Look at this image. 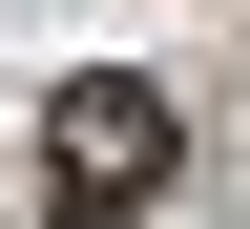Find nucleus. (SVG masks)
<instances>
[{
	"label": "nucleus",
	"instance_id": "f257e3e1",
	"mask_svg": "<svg viewBox=\"0 0 250 229\" xmlns=\"http://www.w3.org/2000/svg\"><path fill=\"white\" fill-rule=\"evenodd\" d=\"M42 146H62V187H146L188 146V104L146 83V62H62V104H42Z\"/></svg>",
	"mask_w": 250,
	"mask_h": 229
},
{
	"label": "nucleus",
	"instance_id": "f03ea898",
	"mask_svg": "<svg viewBox=\"0 0 250 229\" xmlns=\"http://www.w3.org/2000/svg\"><path fill=\"white\" fill-rule=\"evenodd\" d=\"M62 229H125V187H62Z\"/></svg>",
	"mask_w": 250,
	"mask_h": 229
}]
</instances>
